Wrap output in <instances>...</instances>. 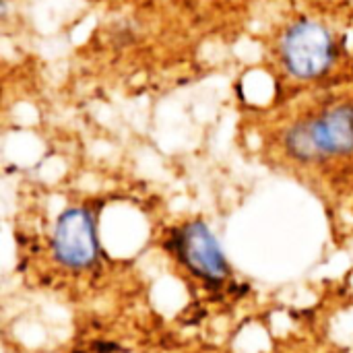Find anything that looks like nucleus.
Here are the masks:
<instances>
[{
  "label": "nucleus",
  "mask_w": 353,
  "mask_h": 353,
  "mask_svg": "<svg viewBox=\"0 0 353 353\" xmlns=\"http://www.w3.org/2000/svg\"><path fill=\"white\" fill-rule=\"evenodd\" d=\"M99 353H130V352H118V347H116V345L105 343V345H101V347H99Z\"/></svg>",
  "instance_id": "nucleus-6"
},
{
  "label": "nucleus",
  "mask_w": 353,
  "mask_h": 353,
  "mask_svg": "<svg viewBox=\"0 0 353 353\" xmlns=\"http://www.w3.org/2000/svg\"><path fill=\"white\" fill-rule=\"evenodd\" d=\"M281 58L294 77L312 79L331 66L335 58V43L327 27L304 19L294 23L283 35Z\"/></svg>",
  "instance_id": "nucleus-1"
},
{
  "label": "nucleus",
  "mask_w": 353,
  "mask_h": 353,
  "mask_svg": "<svg viewBox=\"0 0 353 353\" xmlns=\"http://www.w3.org/2000/svg\"><path fill=\"white\" fill-rule=\"evenodd\" d=\"M172 246L182 265L201 281L221 283L230 277V265L223 256V250L205 223L192 221L182 225L176 232Z\"/></svg>",
  "instance_id": "nucleus-2"
},
{
  "label": "nucleus",
  "mask_w": 353,
  "mask_h": 353,
  "mask_svg": "<svg viewBox=\"0 0 353 353\" xmlns=\"http://www.w3.org/2000/svg\"><path fill=\"white\" fill-rule=\"evenodd\" d=\"M52 250L60 265L74 271L87 269L97 261V232L95 221L87 209L70 207L58 217L52 238Z\"/></svg>",
  "instance_id": "nucleus-3"
},
{
  "label": "nucleus",
  "mask_w": 353,
  "mask_h": 353,
  "mask_svg": "<svg viewBox=\"0 0 353 353\" xmlns=\"http://www.w3.org/2000/svg\"><path fill=\"white\" fill-rule=\"evenodd\" d=\"M308 124L321 157L353 151V105H337Z\"/></svg>",
  "instance_id": "nucleus-4"
},
{
  "label": "nucleus",
  "mask_w": 353,
  "mask_h": 353,
  "mask_svg": "<svg viewBox=\"0 0 353 353\" xmlns=\"http://www.w3.org/2000/svg\"><path fill=\"white\" fill-rule=\"evenodd\" d=\"M285 147H288V151H290L296 159H300V161H314V159H321L308 122L296 124V126L285 134Z\"/></svg>",
  "instance_id": "nucleus-5"
}]
</instances>
